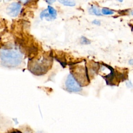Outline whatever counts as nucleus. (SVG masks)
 <instances>
[{"label":"nucleus","mask_w":133,"mask_h":133,"mask_svg":"<svg viewBox=\"0 0 133 133\" xmlns=\"http://www.w3.org/2000/svg\"><path fill=\"white\" fill-rule=\"evenodd\" d=\"M102 14L105 15H110L114 14V11L107 8H103L101 10Z\"/></svg>","instance_id":"8"},{"label":"nucleus","mask_w":133,"mask_h":133,"mask_svg":"<svg viewBox=\"0 0 133 133\" xmlns=\"http://www.w3.org/2000/svg\"><path fill=\"white\" fill-rule=\"evenodd\" d=\"M58 1L63 5L68 6H74L76 4L74 0H58Z\"/></svg>","instance_id":"6"},{"label":"nucleus","mask_w":133,"mask_h":133,"mask_svg":"<svg viewBox=\"0 0 133 133\" xmlns=\"http://www.w3.org/2000/svg\"><path fill=\"white\" fill-rule=\"evenodd\" d=\"M117 1H118V2H122L123 1V0H117Z\"/></svg>","instance_id":"14"},{"label":"nucleus","mask_w":133,"mask_h":133,"mask_svg":"<svg viewBox=\"0 0 133 133\" xmlns=\"http://www.w3.org/2000/svg\"><path fill=\"white\" fill-rule=\"evenodd\" d=\"M21 3H23V4H26V3H27L29 1V0H19Z\"/></svg>","instance_id":"12"},{"label":"nucleus","mask_w":133,"mask_h":133,"mask_svg":"<svg viewBox=\"0 0 133 133\" xmlns=\"http://www.w3.org/2000/svg\"><path fill=\"white\" fill-rule=\"evenodd\" d=\"M81 43L84 45H88L90 44V41L84 36H82L81 38Z\"/></svg>","instance_id":"9"},{"label":"nucleus","mask_w":133,"mask_h":133,"mask_svg":"<svg viewBox=\"0 0 133 133\" xmlns=\"http://www.w3.org/2000/svg\"><path fill=\"white\" fill-rule=\"evenodd\" d=\"M129 62L130 63V64L131 65L132 64V60H130L129 61Z\"/></svg>","instance_id":"13"},{"label":"nucleus","mask_w":133,"mask_h":133,"mask_svg":"<svg viewBox=\"0 0 133 133\" xmlns=\"http://www.w3.org/2000/svg\"><path fill=\"white\" fill-rule=\"evenodd\" d=\"M21 9V5L20 3L14 2L10 4L7 8L6 11L9 16L12 17H17L20 13Z\"/></svg>","instance_id":"3"},{"label":"nucleus","mask_w":133,"mask_h":133,"mask_svg":"<svg viewBox=\"0 0 133 133\" xmlns=\"http://www.w3.org/2000/svg\"><path fill=\"white\" fill-rule=\"evenodd\" d=\"M44 17H45L46 18V19L47 20H48V21H49V20L54 19V18L51 17V16L49 14V12H48V11L47 10V9L44 10L40 14V18H41V19H43Z\"/></svg>","instance_id":"5"},{"label":"nucleus","mask_w":133,"mask_h":133,"mask_svg":"<svg viewBox=\"0 0 133 133\" xmlns=\"http://www.w3.org/2000/svg\"><path fill=\"white\" fill-rule=\"evenodd\" d=\"M12 133H19V132H12Z\"/></svg>","instance_id":"15"},{"label":"nucleus","mask_w":133,"mask_h":133,"mask_svg":"<svg viewBox=\"0 0 133 133\" xmlns=\"http://www.w3.org/2000/svg\"><path fill=\"white\" fill-rule=\"evenodd\" d=\"M48 4H51L53 3L56 2V0H45Z\"/></svg>","instance_id":"11"},{"label":"nucleus","mask_w":133,"mask_h":133,"mask_svg":"<svg viewBox=\"0 0 133 133\" xmlns=\"http://www.w3.org/2000/svg\"><path fill=\"white\" fill-rule=\"evenodd\" d=\"M92 23L96 24V25H100V21L98 20H94L93 21H92Z\"/></svg>","instance_id":"10"},{"label":"nucleus","mask_w":133,"mask_h":133,"mask_svg":"<svg viewBox=\"0 0 133 133\" xmlns=\"http://www.w3.org/2000/svg\"><path fill=\"white\" fill-rule=\"evenodd\" d=\"M89 12L90 14L96 15V16H101V12L99 8L96 6H91V7L89 9Z\"/></svg>","instance_id":"4"},{"label":"nucleus","mask_w":133,"mask_h":133,"mask_svg":"<svg viewBox=\"0 0 133 133\" xmlns=\"http://www.w3.org/2000/svg\"><path fill=\"white\" fill-rule=\"evenodd\" d=\"M0 58L2 62L8 66H16L22 60V54L15 49H2L0 51Z\"/></svg>","instance_id":"1"},{"label":"nucleus","mask_w":133,"mask_h":133,"mask_svg":"<svg viewBox=\"0 0 133 133\" xmlns=\"http://www.w3.org/2000/svg\"><path fill=\"white\" fill-rule=\"evenodd\" d=\"M25 133H30V132H25Z\"/></svg>","instance_id":"16"},{"label":"nucleus","mask_w":133,"mask_h":133,"mask_svg":"<svg viewBox=\"0 0 133 133\" xmlns=\"http://www.w3.org/2000/svg\"><path fill=\"white\" fill-rule=\"evenodd\" d=\"M65 84L66 89L70 92H77L82 90L81 85L71 74L68 75Z\"/></svg>","instance_id":"2"},{"label":"nucleus","mask_w":133,"mask_h":133,"mask_svg":"<svg viewBox=\"0 0 133 133\" xmlns=\"http://www.w3.org/2000/svg\"><path fill=\"white\" fill-rule=\"evenodd\" d=\"M47 10H48L49 14L54 18V19H55L56 18V16H57V11L56 10V9H55L51 6H48V8H47Z\"/></svg>","instance_id":"7"}]
</instances>
